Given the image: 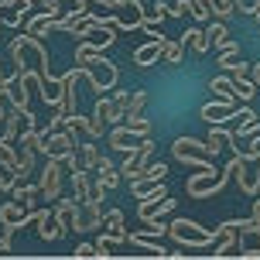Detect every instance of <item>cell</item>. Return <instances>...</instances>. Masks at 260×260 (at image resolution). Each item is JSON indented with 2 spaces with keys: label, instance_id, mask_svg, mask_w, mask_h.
<instances>
[{
  "label": "cell",
  "instance_id": "6da1fadb",
  "mask_svg": "<svg viewBox=\"0 0 260 260\" xmlns=\"http://www.w3.org/2000/svg\"><path fill=\"white\" fill-rule=\"evenodd\" d=\"M165 233L185 250H202V247H212V243L219 240V226H216V230H206V226H199V222H192V219H171Z\"/></svg>",
  "mask_w": 260,
  "mask_h": 260
},
{
  "label": "cell",
  "instance_id": "7a4b0ae2",
  "mask_svg": "<svg viewBox=\"0 0 260 260\" xmlns=\"http://www.w3.org/2000/svg\"><path fill=\"white\" fill-rule=\"evenodd\" d=\"M226 182H230V168H199L185 182V192H188V199H209V195H219L222 188H226Z\"/></svg>",
  "mask_w": 260,
  "mask_h": 260
},
{
  "label": "cell",
  "instance_id": "3957f363",
  "mask_svg": "<svg viewBox=\"0 0 260 260\" xmlns=\"http://www.w3.org/2000/svg\"><path fill=\"white\" fill-rule=\"evenodd\" d=\"M171 154H175V161L192 165V168H212V157L206 154V144L199 141V137H188V134L171 144Z\"/></svg>",
  "mask_w": 260,
  "mask_h": 260
},
{
  "label": "cell",
  "instance_id": "277c9868",
  "mask_svg": "<svg viewBox=\"0 0 260 260\" xmlns=\"http://www.w3.org/2000/svg\"><path fill=\"white\" fill-rule=\"evenodd\" d=\"M62 182H65V165L58 161V157H45L41 182H38L41 199H58V195H62Z\"/></svg>",
  "mask_w": 260,
  "mask_h": 260
},
{
  "label": "cell",
  "instance_id": "5b68a950",
  "mask_svg": "<svg viewBox=\"0 0 260 260\" xmlns=\"http://www.w3.org/2000/svg\"><path fill=\"white\" fill-rule=\"evenodd\" d=\"M226 168H230V178H236V185L247 195H260V171H250V161L233 154V161H230Z\"/></svg>",
  "mask_w": 260,
  "mask_h": 260
},
{
  "label": "cell",
  "instance_id": "8992f818",
  "mask_svg": "<svg viewBox=\"0 0 260 260\" xmlns=\"http://www.w3.org/2000/svg\"><path fill=\"white\" fill-rule=\"evenodd\" d=\"M175 209V199H171L168 192H154V195H144L141 206H137V219H154V216H165V212H171Z\"/></svg>",
  "mask_w": 260,
  "mask_h": 260
},
{
  "label": "cell",
  "instance_id": "52a82bcc",
  "mask_svg": "<svg viewBox=\"0 0 260 260\" xmlns=\"http://www.w3.org/2000/svg\"><path fill=\"white\" fill-rule=\"evenodd\" d=\"M110 147L120 151V154H134V151L141 147V134H134V130L123 127V123H113V130H110Z\"/></svg>",
  "mask_w": 260,
  "mask_h": 260
},
{
  "label": "cell",
  "instance_id": "ba28073f",
  "mask_svg": "<svg viewBox=\"0 0 260 260\" xmlns=\"http://www.w3.org/2000/svg\"><path fill=\"white\" fill-rule=\"evenodd\" d=\"M233 110H236V100H212V103H206L199 110V117L206 120L209 127H216V123H226L233 117Z\"/></svg>",
  "mask_w": 260,
  "mask_h": 260
},
{
  "label": "cell",
  "instance_id": "9c48e42d",
  "mask_svg": "<svg viewBox=\"0 0 260 260\" xmlns=\"http://www.w3.org/2000/svg\"><path fill=\"white\" fill-rule=\"evenodd\" d=\"M165 35L157 31V35H151V41L147 45H141V48H134V65H141V69H147V65L161 62V45H165Z\"/></svg>",
  "mask_w": 260,
  "mask_h": 260
},
{
  "label": "cell",
  "instance_id": "30bf717a",
  "mask_svg": "<svg viewBox=\"0 0 260 260\" xmlns=\"http://www.w3.org/2000/svg\"><path fill=\"white\" fill-rule=\"evenodd\" d=\"M24 219H27V212H24L21 206H17L14 199L0 206V222H4V236H14L17 230H24Z\"/></svg>",
  "mask_w": 260,
  "mask_h": 260
},
{
  "label": "cell",
  "instance_id": "8fae6325",
  "mask_svg": "<svg viewBox=\"0 0 260 260\" xmlns=\"http://www.w3.org/2000/svg\"><path fill=\"white\" fill-rule=\"evenodd\" d=\"M100 219H103V209H100V199H92V195H86V199L79 202V222H82V233H89V230H100Z\"/></svg>",
  "mask_w": 260,
  "mask_h": 260
},
{
  "label": "cell",
  "instance_id": "7c38bea8",
  "mask_svg": "<svg viewBox=\"0 0 260 260\" xmlns=\"http://www.w3.org/2000/svg\"><path fill=\"white\" fill-rule=\"evenodd\" d=\"M219 65L226 69V76H230V79H233V76H247V62H240V45H236V41H230V45L222 48Z\"/></svg>",
  "mask_w": 260,
  "mask_h": 260
},
{
  "label": "cell",
  "instance_id": "4fadbf2b",
  "mask_svg": "<svg viewBox=\"0 0 260 260\" xmlns=\"http://www.w3.org/2000/svg\"><path fill=\"white\" fill-rule=\"evenodd\" d=\"M11 199L17 202V206L24 209V212H31V209L38 206V199H41V192H38V185H27V182H17L11 188Z\"/></svg>",
  "mask_w": 260,
  "mask_h": 260
},
{
  "label": "cell",
  "instance_id": "5bb4252c",
  "mask_svg": "<svg viewBox=\"0 0 260 260\" xmlns=\"http://www.w3.org/2000/svg\"><path fill=\"white\" fill-rule=\"evenodd\" d=\"M230 134H233V130H226L222 123H216V127H209V137H206L202 144H206V154L212 157V161H216V154H219L222 147L230 144Z\"/></svg>",
  "mask_w": 260,
  "mask_h": 260
},
{
  "label": "cell",
  "instance_id": "9a60e30c",
  "mask_svg": "<svg viewBox=\"0 0 260 260\" xmlns=\"http://www.w3.org/2000/svg\"><path fill=\"white\" fill-rule=\"evenodd\" d=\"M206 35H209V48H216V52H222V48H226V45H230V27H226V21H216V17H212V21H206Z\"/></svg>",
  "mask_w": 260,
  "mask_h": 260
},
{
  "label": "cell",
  "instance_id": "2e32d148",
  "mask_svg": "<svg viewBox=\"0 0 260 260\" xmlns=\"http://www.w3.org/2000/svg\"><path fill=\"white\" fill-rule=\"evenodd\" d=\"M38 236L41 240H48V243H55V240H62L65 236V230L58 226V219H55V212H41V219H38Z\"/></svg>",
  "mask_w": 260,
  "mask_h": 260
},
{
  "label": "cell",
  "instance_id": "e0dca14e",
  "mask_svg": "<svg viewBox=\"0 0 260 260\" xmlns=\"http://www.w3.org/2000/svg\"><path fill=\"white\" fill-rule=\"evenodd\" d=\"M123 243H130V247H141L144 253H151V257H168V250L161 247L157 240H151V236L137 233V230H134V233H127V240H123Z\"/></svg>",
  "mask_w": 260,
  "mask_h": 260
},
{
  "label": "cell",
  "instance_id": "ac0fdd59",
  "mask_svg": "<svg viewBox=\"0 0 260 260\" xmlns=\"http://www.w3.org/2000/svg\"><path fill=\"white\" fill-rule=\"evenodd\" d=\"M92 120H103V123H123V117L117 113V106H113V100H106V96H100L96 100V106H92Z\"/></svg>",
  "mask_w": 260,
  "mask_h": 260
},
{
  "label": "cell",
  "instance_id": "d6986e66",
  "mask_svg": "<svg viewBox=\"0 0 260 260\" xmlns=\"http://www.w3.org/2000/svg\"><path fill=\"white\" fill-rule=\"evenodd\" d=\"M100 230L110 236H117V240H127V230H123V212L120 209H110L103 219H100Z\"/></svg>",
  "mask_w": 260,
  "mask_h": 260
},
{
  "label": "cell",
  "instance_id": "ffe728a7",
  "mask_svg": "<svg viewBox=\"0 0 260 260\" xmlns=\"http://www.w3.org/2000/svg\"><path fill=\"white\" fill-rule=\"evenodd\" d=\"M96 171H100V182L106 185V192L120 185V171H117V165H113L110 157H100V165H96Z\"/></svg>",
  "mask_w": 260,
  "mask_h": 260
},
{
  "label": "cell",
  "instance_id": "44dd1931",
  "mask_svg": "<svg viewBox=\"0 0 260 260\" xmlns=\"http://www.w3.org/2000/svg\"><path fill=\"white\" fill-rule=\"evenodd\" d=\"M69 175H72V199H76V202H82V199H86V195H89V171L86 168H76V171H69Z\"/></svg>",
  "mask_w": 260,
  "mask_h": 260
},
{
  "label": "cell",
  "instance_id": "7402d4cb",
  "mask_svg": "<svg viewBox=\"0 0 260 260\" xmlns=\"http://www.w3.org/2000/svg\"><path fill=\"white\" fill-rule=\"evenodd\" d=\"M130 192L134 199H144V195H154V192H168L161 178H141V182H130Z\"/></svg>",
  "mask_w": 260,
  "mask_h": 260
},
{
  "label": "cell",
  "instance_id": "603a6c76",
  "mask_svg": "<svg viewBox=\"0 0 260 260\" xmlns=\"http://www.w3.org/2000/svg\"><path fill=\"white\" fill-rule=\"evenodd\" d=\"M76 154H79V168L96 171V165H100V151H96V144H79Z\"/></svg>",
  "mask_w": 260,
  "mask_h": 260
},
{
  "label": "cell",
  "instance_id": "cb8c5ba5",
  "mask_svg": "<svg viewBox=\"0 0 260 260\" xmlns=\"http://www.w3.org/2000/svg\"><path fill=\"white\" fill-rule=\"evenodd\" d=\"M182 58H185L182 41H165V45H161V62L165 65H182Z\"/></svg>",
  "mask_w": 260,
  "mask_h": 260
},
{
  "label": "cell",
  "instance_id": "d4e9b609",
  "mask_svg": "<svg viewBox=\"0 0 260 260\" xmlns=\"http://www.w3.org/2000/svg\"><path fill=\"white\" fill-rule=\"evenodd\" d=\"M253 92H257V86H253V79L247 76H233V100H253Z\"/></svg>",
  "mask_w": 260,
  "mask_h": 260
},
{
  "label": "cell",
  "instance_id": "484cf974",
  "mask_svg": "<svg viewBox=\"0 0 260 260\" xmlns=\"http://www.w3.org/2000/svg\"><path fill=\"white\" fill-rule=\"evenodd\" d=\"M209 89H212V96H216V100H233V79H230V76L209 79Z\"/></svg>",
  "mask_w": 260,
  "mask_h": 260
},
{
  "label": "cell",
  "instance_id": "4316f807",
  "mask_svg": "<svg viewBox=\"0 0 260 260\" xmlns=\"http://www.w3.org/2000/svg\"><path fill=\"white\" fill-rule=\"evenodd\" d=\"M185 35H188V45H192L195 55H206V52H209V35H206V27H188Z\"/></svg>",
  "mask_w": 260,
  "mask_h": 260
},
{
  "label": "cell",
  "instance_id": "83f0119b",
  "mask_svg": "<svg viewBox=\"0 0 260 260\" xmlns=\"http://www.w3.org/2000/svg\"><path fill=\"white\" fill-rule=\"evenodd\" d=\"M212 7H216V0H192L188 14H192L199 24H206V21H212Z\"/></svg>",
  "mask_w": 260,
  "mask_h": 260
},
{
  "label": "cell",
  "instance_id": "f1b7e54d",
  "mask_svg": "<svg viewBox=\"0 0 260 260\" xmlns=\"http://www.w3.org/2000/svg\"><path fill=\"white\" fill-rule=\"evenodd\" d=\"M123 127H130L134 134H141V137H147L151 134V120L144 117V113H130V117H123Z\"/></svg>",
  "mask_w": 260,
  "mask_h": 260
},
{
  "label": "cell",
  "instance_id": "f546056e",
  "mask_svg": "<svg viewBox=\"0 0 260 260\" xmlns=\"http://www.w3.org/2000/svg\"><path fill=\"white\" fill-rule=\"evenodd\" d=\"M48 21H52V14H35V17H31V21H27L24 24V31L27 35H35V38H41V35H45V31H48Z\"/></svg>",
  "mask_w": 260,
  "mask_h": 260
},
{
  "label": "cell",
  "instance_id": "4dcf8cb0",
  "mask_svg": "<svg viewBox=\"0 0 260 260\" xmlns=\"http://www.w3.org/2000/svg\"><path fill=\"white\" fill-rule=\"evenodd\" d=\"M165 230H168V222H161V216H154V219H144V230H137V233L157 240V236H165Z\"/></svg>",
  "mask_w": 260,
  "mask_h": 260
},
{
  "label": "cell",
  "instance_id": "1f68e13d",
  "mask_svg": "<svg viewBox=\"0 0 260 260\" xmlns=\"http://www.w3.org/2000/svg\"><path fill=\"white\" fill-rule=\"evenodd\" d=\"M144 106H147V89H134L127 100V117L130 113H144Z\"/></svg>",
  "mask_w": 260,
  "mask_h": 260
},
{
  "label": "cell",
  "instance_id": "d6a6232c",
  "mask_svg": "<svg viewBox=\"0 0 260 260\" xmlns=\"http://www.w3.org/2000/svg\"><path fill=\"white\" fill-rule=\"evenodd\" d=\"M147 178H168V165L165 161H147Z\"/></svg>",
  "mask_w": 260,
  "mask_h": 260
},
{
  "label": "cell",
  "instance_id": "836d02e7",
  "mask_svg": "<svg viewBox=\"0 0 260 260\" xmlns=\"http://www.w3.org/2000/svg\"><path fill=\"white\" fill-rule=\"evenodd\" d=\"M188 7H192V0H175V4H168V17H185Z\"/></svg>",
  "mask_w": 260,
  "mask_h": 260
},
{
  "label": "cell",
  "instance_id": "e575fe53",
  "mask_svg": "<svg viewBox=\"0 0 260 260\" xmlns=\"http://www.w3.org/2000/svg\"><path fill=\"white\" fill-rule=\"evenodd\" d=\"M127 100H130V92H127V89H117V92H113V106H117L120 117H127Z\"/></svg>",
  "mask_w": 260,
  "mask_h": 260
},
{
  "label": "cell",
  "instance_id": "d590c367",
  "mask_svg": "<svg viewBox=\"0 0 260 260\" xmlns=\"http://www.w3.org/2000/svg\"><path fill=\"white\" fill-rule=\"evenodd\" d=\"M76 257H79V260L96 257V243H79V247H76Z\"/></svg>",
  "mask_w": 260,
  "mask_h": 260
},
{
  "label": "cell",
  "instance_id": "8d00e7d4",
  "mask_svg": "<svg viewBox=\"0 0 260 260\" xmlns=\"http://www.w3.org/2000/svg\"><path fill=\"white\" fill-rule=\"evenodd\" d=\"M236 257H243V260H260V247H247V250H240Z\"/></svg>",
  "mask_w": 260,
  "mask_h": 260
},
{
  "label": "cell",
  "instance_id": "74e56055",
  "mask_svg": "<svg viewBox=\"0 0 260 260\" xmlns=\"http://www.w3.org/2000/svg\"><path fill=\"white\" fill-rule=\"evenodd\" d=\"M11 236H0V257H11Z\"/></svg>",
  "mask_w": 260,
  "mask_h": 260
},
{
  "label": "cell",
  "instance_id": "f35d334b",
  "mask_svg": "<svg viewBox=\"0 0 260 260\" xmlns=\"http://www.w3.org/2000/svg\"><path fill=\"white\" fill-rule=\"evenodd\" d=\"M250 14H253V17H260V0H253V4H250Z\"/></svg>",
  "mask_w": 260,
  "mask_h": 260
}]
</instances>
